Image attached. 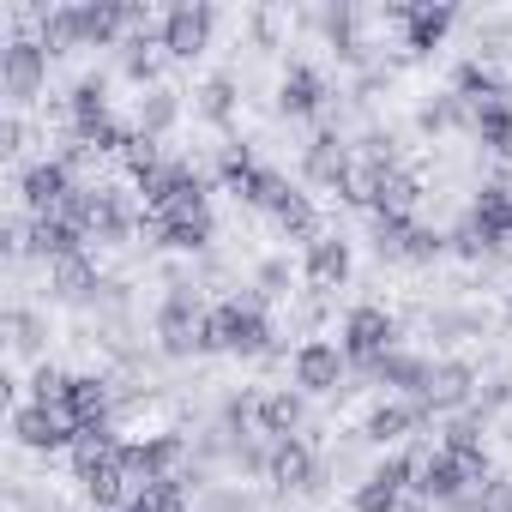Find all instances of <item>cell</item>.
<instances>
[{
  "label": "cell",
  "mask_w": 512,
  "mask_h": 512,
  "mask_svg": "<svg viewBox=\"0 0 512 512\" xmlns=\"http://www.w3.org/2000/svg\"><path fill=\"white\" fill-rule=\"evenodd\" d=\"M199 350H229V356H272V320H266V296L260 290H241V296H223L211 314H205V338Z\"/></svg>",
  "instance_id": "cell-1"
},
{
  "label": "cell",
  "mask_w": 512,
  "mask_h": 512,
  "mask_svg": "<svg viewBox=\"0 0 512 512\" xmlns=\"http://www.w3.org/2000/svg\"><path fill=\"white\" fill-rule=\"evenodd\" d=\"M205 302H199V284H169L163 308H157V344L163 356H193L199 338H205Z\"/></svg>",
  "instance_id": "cell-2"
},
{
  "label": "cell",
  "mask_w": 512,
  "mask_h": 512,
  "mask_svg": "<svg viewBox=\"0 0 512 512\" xmlns=\"http://www.w3.org/2000/svg\"><path fill=\"white\" fill-rule=\"evenodd\" d=\"M338 350H344L350 362L374 368L380 356L398 350V320H392L386 308H350V314H344V338H338Z\"/></svg>",
  "instance_id": "cell-3"
},
{
  "label": "cell",
  "mask_w": 512,
  "mask_h": 512,
  "mask_svg": "<svg viewBox=\"0 0 512 512\" xmlns=\"http://www.w3.org/2000/svg\"><path fill=\"white\" fill-rule=\"evenodd\" d=\"M73 187H79V175H73L61 157H43V163H31V169L19 175V199L31 205V217H55V211L73 199Z\"/></svg>",
  "instance_id": "cell-4"
},
{
  "label": "cell",
  "mask_w": 512,
  "mask_h": 512,
  "mask_svg": "<svg viewBox=\"0 0 512 512\" xmlns=\"http://www.w3.org/2000/svg\"><path fill=\"white\" fill-rule=\"evenodd\" d=\"M344 362L350 356L332 338H302L296 356H290V374H296L302 392H344Z\"/></svg>",
  "instance_id": "cell-5"
},
{
  "label": "cell",
  "mask_w": 512,
  "mask_h": 512,
  "mask_svg": "<svg viewBox=\"0 0 512 512\" xmlns=\"http://www.w3.org/2000/svg\"><path fill=\"white\" fill-rule=\"evenodd\" d=\"M13 434H19V446H31V452H61V446L79 440L73 416L55 410V404H13Z\"/></svg>",
  "instance_id": "cell-6"
},
{
  "label": "cell",
  "mask_w": 512,
  "mask_h": 512,
  "mask_svg": "<svg viewBox=\"0 0 512 512\" xmlns=\"http://www.w3.org/2000/svg\"><path fill=\"white\" fill-rule=\"evenodd\" d=\"M476 368L470 362H428V380H422V410L434 416V410H464V404H476Z\"/></svg>",
  "instance_id": "cell-7"
},
{
  "label": "cell",
  "mask_w": 512,
  "mask_h": 512,
  "mask_svg": "<svg viewBox=\"0 0 512 512\" xmlns=\"http://www.w3.org/2000/svg\"><path fill=\"white\" fill-rule=\"evenodd\" d=\"M266 476L278 482V494H296V488H320L326 482V470H320V458H314V440H272V464H266Z\"/></svg>",
  "instance_id": "cell-8"
},
{
  "label": "cell",
  "mask_w": 512,
  "mask_h": 512,
  "mask_svg": "<svg viewBox=\"0 0 512 512\" xmlns=\"http://www.w3.org/2000/svg\"><path fill=\"white\" fill-rule=\"evenodd\" d=\"M211 7L205 0H181V7H169L163 13V49L175 55V61H193V55H205V43H211Z\"/></svg>",
  "instance_id": "cell-9"
},
{
  "label": "cell",
  "mask_w": 512,
  "mask_h": 512,
  "mask_svg": "<svg viewBox=\"0 0 512 512\" xmlns=\"http://www.w3.org/2000/svg\"><path fill=\"white\" fill-rule=\"evenodd\" d=\"M350 169H356V151H350V139H344L338 127H320V133L308 139V151H302V175L338 193V181H344Z\"/></svg>",
  "instance_id": "cell-10"
},
{
  "label": "cell",
  "mask_w": 512,
  "mask_h": 512,
  "mask_svg": "<svg viewBox=\"0 0 512 512\" xmlns=\"http://www.w3.org/2000/svg\"><path fill=\"white\" fill-rule=\"evenodd\" d=\"M302 278H308L320 296H332V290L350 278V241H344V235H314L308 253H302Z\"/></svg>",
  "instance_id": "cell-11"
},
{
  "label": "cell",
  "mask_w": 512,
  "mask_h": 512,
  "mask_svg": "<svg viewBox=\"0 0 512 512\" xmlns=\"http://www.w3.org/2000/svg\"><path fill=\"white\" fill-rule=\"evenodd\" d=\"M85 241H91V235H85L79 223H67L61 211H55V217H31V253H37V260H49V266L85 253Z\"/></svg>",
  "instance_id": "cell-12"
},
{
  "label": "cell",
  "mask_w": 512,
  "mask_h": 512,
  "mask_svg": "<svg viewBox=\"0 0 512 512\" xmlns=\"http://www.w3.org/2000/svg\"><path fill=\"white\" fill-rule=\"evenodd\" d=\"M278 109L296 115V121H302V115H320V109H326V79H320L308 61H290L284 79H278Z\"/></svg>",
  "instance_id": "cell-13"
},
{
  "label": "cell",
  "mask_w": 512,
  "mask_h": 512,
  "mask_svg": "<svg viewBox=\"0 0 512 512\" xmlns=\"http://www.w3.org/2000/svg\"><path fill=\"white\" fill-rule=\"evenodd\" d=\"M422 422H428V410H422L416 398H410V404H404V398H386V404H374V410H368V422H362V440L398 446V440H404V434H416Z\"/></svg>",
  "instance_id": "cell-14"
},
{
  "label": "cell",
  "mask_w": 512,
  "mask_h": 512,
  "mask_svg": "<svg viewBox=\"0 0 512 512\" xmlns=\"http://www.w3.org/2000/svg\"><path fill=\"white\" fill-rule=\"evenodd\" d=\"M470 217L482 223V235L494 241V253L512 247V187H506V181H488V187L470 199Z\"/></svg>",
  "instance_id": "cell-15"
},
{
  "label": "cell",
  "mask_w": 512,
  "mask_h": 512,
  "mask_svg": "<svg viewBox=\"0 0 512 512\" xmlns=\"http://www.w3.org/2000/svg\"><path fill=\"white\" fill-rule=\"evenodd\" d=\"M302 422H308L302 392H290V386L260 392V434H272V440H296V434H302Z\"/></svg>",
  "instance_id": "cell-16"
},
{
  "label": "cell",
  "mask_w": 512,
  "mask_h": 512,
  "mask_svg": "<svg viewBox=\"0 0 512 512\" xmlns=\"http://www.w3.org/2000/svg\"><path fill=\"white\" fill-rule=\"evenodd\" d=\"M452 25H458L452 7H410V19H404V55H410V61H416V55H434Z\"/></svg>",
  "instance_id": "cell-17"
},
{
  "label": "cell",
  "mask_w": 512,
  "mask_h": 512,
  "mask_svg": "<svg viewBox=\"0 0 512 512\" xmlns=\"http://www.w3.org/2000/svg\"><path fill=\"white\" fill-rule=\"evenodd\" d=\"M452 97H464L470 109H482V103H500V97H506V79H500L482 55H470V61H458V73H452Z\"/></svg>",
  "instance_id": "cell-18"
},
{
  "label": "cell",
  "mask_w": 512,
  "mask_h": 512,
  "mask_svg": "<svg viewBox=\"0 0 512 512\" xmlns=\"http://www.w3.org/2000/svg\"><path fill=\"white\" fill-rule=\"evenodd\" d=\"M67 115H73V133H91V127L115 121V115H109V85H103V73H85V79L67 91Z\"/></svg>",
  "instance_id": "cell-19"
},
{
  "label": "cell",
  "mask_w": 512,
  "mask_h": 512,
  "mask_svg": "<svg viewBox=\"0 0 512 512\" xmlns=\"http://www.w3.org/2000/svg\"><path fill=\"white\" fill-rule=\"evenodd\" d=\"M97 266H91V253H73V260H61V266H49V296H61V302H91L97 296Z\"/></svg>",
  "instance_id": "cell-20"
},
{
  "label": "cell",
  "mask_w": 512,
  "mask_h": 512,
  "mask_svg": "<svg viewBox=\"0 0 512 512\" xmlns=\"http://www.w3.org/2000/svg\"><path fill=\"white\" fill-rule=\"evenodd\" d=\"M127 31V7H121V0H79V37H85V49L97 43H115Z\"/></svg>",
  "instance_id": "cell-21"
},
{
  "label": "cell",
  "mask_w": 512,
  "mask_h": 512,
  "mask_svg": "<svg viewBox=\"0 0 512 512\" xmlns=\"http://www.w3.org/2000/svg\"><path fill=\"white\" fill-rule=\"evenodd\" d=\"M416 205H422V175H416V169H386V175H380V199H374V211L410 217Z\"/></svg>",
  "instance_id": "cell-22"
},
{
  "label": "cell",
  "mask_w": 512,
  "mask_h": 512,
  "mask_svg": "<svg viewBox=\"0 0 512 512\" xmlns=\"http://www.w3.org/2000/svg\"><path fill=\"white\" fill-rule=\"evenodd\" d=\"M470 121H476V109H470L464 97H452V91L416 109V127H422L428 139H440V133H452V127H470Z\"/></svg>",
  "instance_id": "cell-23"
},
{
  "label": "cell",
  "mask_w": 512,
  "mask_h": 512,
  "mask_svg": "<svg viewBox=\"0 0 512 512\" xmlns=\"http://www.w3.org/2000/svg\"><path fill=\"white\" fill-rule=\"evenodd\" d=\"M368 380H386V386H398V392H410V398H422V380H428V362H422V356H404V350H392V356H380V362L368 368Z\"/></svg>",
  "instance_id": "cell-24"
},
{
  "label": "cell",
  "mask_w": 512,
  "mask_h": 512,
  "mask_svg": "<svg viewBox=\"0 0 512 512\" xmlns=\"http://www.w3.org/2000/svg\"><path fill=\"white\" fill-rule=\"evenodd\" d=\"M157 49H163V37H151V31H133V37H127L121 67H127V79H133V85H151V91H157V67H163V61H157Z\"/></svg>",
  "instance_id": "cell-25"
},
{
  "label": "cell",
  "mask_w": 512,
  "mask_h": 512,
  "mask_svg": "<svg viewBox=\"0 0 512 512\" xmlns=\"http://www.w3.org/2000/svg\"><path fill=\"white\" fill-rule=\"evenodd\" d=\"M175 121H181V91L157 85V91H145V97H139V133L163 139V133H169Z\"/></svg>",
  "instance_id": "cell-26"
},
{
  "label": "cell",
  "mask_w": 512,
  "mask_h": 512,
  "mask_svg": "<svg viewBox=\"0 0 512 512\" xmlns=\"http://www.w3.org/2000/svg\"><path fill=\"white\" fill-rule=\"evenodd\" d=\"M470 133H476L488 151L512 157V103H506V97H500V103H482V109H476V121H470Z\"/></svg>",
  "instance_id": "cell-27"
},
{
  "label": "cell",
  "mask_w": 512,
  "mask_h": 512,
  "mask_svg": "<svg viewBox=\"0 0 512 512\" xmlns=\"http://www.w3.org/2000/svg\"><path fill=\"white\" fill-rule=\"evenodd\" d=\"M7 332H13V356H43V344H49V314H37V308H7Z\"/></svg>",
  "instance_id": "cell-28"
},
{
  "label": "cell",
  "mask_w": 512,
  "mask_h": 512,
  "mask_svg": "<svg viewBox=\"0 0 512 512\" xmlns=\"http://www.w3.org/2000/svg\"><path fill=\"white\" fill-rule=\"evenodd\" d=\"M127 512H187V482H181V476L145 482V488L127 500Z\"/></svg>",
  "instance_id": "cell-29"
},
{
  "label": "cell",
  "mask_w": 512,
  "mask_h": 512,
  "mask_svg": "<svg viewBox=\"0 0 512 512\" xmlns=\"http://www.w3.org/2000/svg\"><path fill=\"white\" fill-rule=\"evenodd\" d=\"M235 103H241V91H235V79H229V73H211V79L199 85V115H205V121H217V127H223V121L235 115Z\"/></svg>",
  "instance_id": "cell-30"
},
{
  "label": "cell",
  "mask_w": 512,
  "mask_h": 512,
  "mask_svg": "<svg viewBox=\"0 0 512 512\" xmlns=\"http://www.w3.org/2000/svg\"><path fill=\"white\" fill-rule=\"evenodd\" d=\"M260 169H266V163H260V157H253L247 145H223V157H217V175H223V187H229L235 199L247 193V181H253V175H260Z\"/></svg>",
  "instance_id": "cell-31"
},
{
  "label": "cell",
  "mask_w": 512,
  "mask_h": 512,
  "mask_svg": "<svg viewBox=\"0 0 512 512\" xmlns=\"http://www.w3.org/2000/svg\"><path fill=\"white\" fill-rule=\"evenodd\" d=\"M272 217H278V229H284V235H296V241H314V235H320L314 205H308V193H302V187H290V199H284Z\"/></svg>",
  "instance_id": "cell-32"
},
{
  "label": "cell",
  "mask_w": 512,
  "mask_h": 512,
  "mask_svg": "<svg viewBox=\"0 0 512 512\" xmlns=\"http://www.w3.org/2000/svg\"><path fill=\"white\" fill-rule=\"evenodd\" d=\"M410 217H392V211H374V253L380 260H404V247H410Z\"/></svg>",
  "instance_id": "cell-33"
},
{
  "label": "cell",
  "mask_w": 512,
  "mask_h": 512,
  "mask_svg": "<svg viewBox=\"0 0 512 512\" xmlns=\"http://www.w3.org/2000/svg\"><path fill=\"white\" fill-rule=\"evenodd\" d=\"M440 446L458 452V458H482V416H476V410H470V416H452L446 434H440Z\"/></svg>",
  "instance_id": "cell-34"
},
{
  "label": "cell",
  "mask_w": 512,
  "mask_h": 512,
  "mask_svg": "<svg viewBox=\"0 0 512 512\" xmlns=\"http://www.w3.org/2000/svg\"><path fill=\"white\" fill-rule=\"evenodd\" d=\"M356 512H404V494L392 488V482H380L374 470L356 482Z\"/></svg>",
  "instance_id": "cell-35"
},
{
  "label": "cell",
  "mask_w": 512,
  "mask_h": 512,
  "mask_svg": "<svg viewBox=\"0 0 512 512\" xmlns=\"http://www.w3.org/2000/svg\"><path fill=\"white\" fill-rule=\"evenodd\" d=\"M362 163H374V169H404L398 133H392V127H368V133H362Z\"/></svg>",
  "instance_id": "cell-36"
},
{
  "label": "cell",
  "mask_w": 512,
  "mask_h": 512,
  "mask_svg": "<svg viewBox=\"0 0 512 512\" xmlns=\"http://www.w3.org/2000/svg\"><path fill=\"white\" fill-rule=\"evenodd\" d=\"M290 284H296V266H290V260H260V272H253V290H260L266 302H272V296H296Z\"/></svg>",
  "instance_id": "cell-37"
},
{
  "label": "cell",
  "mask_w": 512,
  "mask_h": 512,
  "mask_svg": "<svg viewBox=\"0 0 512 512\" xmlns=\"http://www.w3.org/2000/svg\"><path fill=\"white\" fill-rule=\"evenodd\" d=\"M121 163H127V169H133V181H145V175H151V169H157V163H163V145H157V139H151V133H133V145H127V151H121Z\"/></svg>",
  "instance_id": "cell-38"
},
{
  "label": "cell",
  "mask_w": 512,
  "mask_h": 512,
  "mask_svg": "<svg viewBox=\"0 0 512 512\" xmlns=\"http://www.w3.org/2000/svg\"><path fill=\"white\" fill-rule=\"evenodd\" d=\"M452 241L440 235V229H428V223H416L410 229V247H404V260H416V266H428V260H440V253H446Z\"/></svg>",
  "instance_id": "cell-39"
},
{
  "label": "cell",
  "mask_w": 512,
  "mask_h": 512,
  "mask_svg": "<svg viewBox=\"0 0 512 512\" xmlns=\"http://www.w3.org/2000/svg\"><path fill=\"white\" fill-rule=\"evenodd\" d=\"M446 241H452V253H464V260H482V253H494V241L482 235V223H476V217H464Z\"/></svg>",
  "instance_id": "cell-40"
},
{
  "label": "cell",
  "mask_w": 512,
  "mask_h": 512,
  "mask_svg": "<svg viewBox=\"0 0 512 512\" xmlns=\"http://www.w3.org/2000/svg\"><path fill=\"white\" fill-rule=\"evenodd\" d=\"M476 506H482V512H512V476H488V482L476 488Z\"/></svg>",
  "instance_id": "cell-41"
},
{
  "label": "cell",
  "mask_w": 512,
  "mask_h": 512,
  "mask_svg": "<svg viewBox=\"0 0 512 512\" xmlns=\"http://www.w3.org/2000/svg\"><path fill=\"white\" fill-rule=\"evenodd\" d=\"M205 512H260V506L241 488H205Z\"/></svg>",
  "instance_id": "cell-42"
},
{
  "label": "cell",
  "mask_w": 512,
  "mask_h": 512,
  "mask_svg": "<svg viewBox=\"0 0 512 512\" xmlns=\"http://www.w3.org/2000/svg\"><path fill=\"white\" fill-rule=\"evenodd\" d=\"M25 139H31V127H25V115L13 109L7 121H0V151H7V157H19V151H25Z\"/></svg>",
  "instance_id": "cell-43"
},
{
  "label": "cell",
  "mask_w": 512,
  "mask_h": 512,
  "mask_svg": "<svg viewBox=\"0 0 512 512\" xmlns=\"http://www.w3.org/2000/svg\"><path fill=\"white\" fill-rule=\"evenodd\" d=\"M320 320H326V296H320V290H308V296L296 302V326H302V332H314Z\"/></svg>",
  "instance_id": "cell-44"
}]
</instances>
